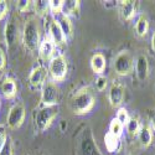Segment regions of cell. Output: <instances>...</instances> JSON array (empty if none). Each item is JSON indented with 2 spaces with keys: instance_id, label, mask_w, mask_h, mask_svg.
Masks as SVG:
<instances>
[{
  "instance_id": "6da1fadb",
  "label": "cell",
  "mask_w": 155,
  "mask_h": 155,
  "mask_svg": "<svg viewBox=\"0 0 155 155\" xmlns=\"http://www.w3.org/2000/svg\"><path fill=\"white\" fill-rule=\"evenodd\" d=\"M94 103H96V97L91 91V88L84 87L73 94L70 102V106L74 114L83 115L93 109Z\"/></svg>"
},
{
  "instance_id": "7a4b0ae2",
  "label": "cell",
  "mask_w": 155,
  "mask_h": 155,
  "mask_svg": "<svg viewBox=\"0 0 155 155\" xmlns=\"http://www.w3.org/2000/svg\"><path fill=\"white\" fill-rule=\"evenodd\" d=\"M22 42L29 51H35L38 48L41 41H40V28L36 19L30 18L26 20L22 31Z\"/></svg>"
},
{
  "instance_id": "3957f363",
  "label": "cell",
  "mask_w": 155,
  "mask_h": 155,
  "mask_svg": "<svg viewBox=\"0 0 155 155\" xmlns=\"http://www.w3.org/2000/svg\"><path fill=\"white\" fill-rule=\"evenodd\" d=\"M67 71H68V64H67V60L64 58L63 55L54 56L52 60L50 61L48 72L54 81L56 82L63 81L67 76Z\"/></svg>"
},
{
  "instance_id": "277c9868",
  "label": "cell",
  "mask_w": 155,
  "mask_h": 155,
  "mask_svg": "<svg viewBox=\"0 0 155 155\" xmlns=\"http://www.w3.org/2000/svg\"><path fill=\"white\" fill-rule=\"evenodd\" d=\"M57 106L42 107L35 114V125L38 132H45L57 115Z\"/></svg>"
},
{
  "instance_id": "5b68a950",
  "label": "cell",
  "mask_w": 155,
  "mask_h": 155,
  "mask_svg": "<svg viewBox=\"0 0 155 155\" xmlns=\"http://www.w3.org/2000/svg\"><path fill=\"white\" fill-rule=\"evenodd\" d=\"M114 71L118 76H127L133 70V57L127 50L120 51L114 58Z\"/></svg>"
},
{
  "instance_id": "8992f818",
  "label": "cell",
  "mask_w": 155,
  "mask_h": 155,
  "mask_svg": "<svg viewBox=\"0 0 155 155\" xmlns=\"http://www.w3.org/2000/svg\"><path fill=\"white\" fill-rule=\"evenodd\" d=\"M60 89L54 82H45L41 89V103L44 107H54L58 104Z\"/></svg>"
},
{
  "instance_id": "52a82bcc",
  "label": "cell",
  "mask_w": 155,
  "mask_h": 155,
  "mask_svg": "<svg viewBox=\"0 0 155 155\" xmlns=\"http://www.w3.org/2000/svg\"><path fill=\"white\" fill-rule=\"evenodd\" d=\"M25 115H26V112H25V107L22 104L12 106L8 114V120H6L8 127L10 129L20 128L25 120Z\"/></svg>"
},
{
  "instance_id": "ba28073f",
  "label": "cell",
  "mask_w": 155,
  "mask_h": 155,
  "mask_svg": "<svg viewBox=\"0 0 155 155\" xmlns=\"http://www.w3.org/2000/svg\"><path fill=\"white\" fill-rule=\"evenodd\" d=\"M124 94H125L124 86L120 83H113L108 93V99L110 106L113 108H120L122 103L124 101Z\"/></svg>"
},
{
  "instance_id": "9c48e42d",
  "label": "cell",
  "mask_w": 155,
  "mask_h": 155,
  "mask_svg": "<svg viewBox=\"0 0 155 155\" xmlns=\"http://www.w3.org/2000/svg\"><path fill=\"white\" fill-rule=\"evenodd\" d=\"M54 51H55V44L50 38V36H45L42 38V41L38 46V54L40 57L44 61H51L54 57Z\"/></svg>"
},
{
  "instance_id": "30bf717a",
  "label": "cell",
  "mask_w": 155,
  "mask_h": 155,
  "mask_svg": "<svg viewBox=\"0 0 155 155\" xmlns=\"http://www.w3.org/2000/svg\"><path fill=\"white\" fill-rule=\"evenodd\" d=\"M48 32H50V38L54 41L55 46H58V45H63L66 42L67 37L64 36L60 24L57 20H52L50 24V29H48Z\"/></svg>"
},
{
  "instance_id": "8fae6325",
  "label": "cell",
  "mask_w": 155,
  "mask_h": 155,
  "mask_svg": "<svg viewBox=\"0 0 155 155\" xmlns=\"http://www.w3.org/2000/svg\"><path fill=\"white\" fill-rule=\"evenodd\" d=\"M46 74H47V71H46L45 67H42V66L35 67L31 71L30 76H29V83H30L31 88L36 89V88H38L40 86H44Z\"/></svg>"
},
{
  "instance_id": "7c38bea8",
  "label": "cell",
  "mask_w": 155,
  "mask_h": 155,
  "mask_svg": "<svg viewBox=\"0 0 155 155\" xmlns=\"http://www.w3.org/2000/svg\"><path fill=\"white\" fill-rule=\"evenodd\" d=\"M135 71H137V77L139 81H145L149 76V61L145 55H139L137 58V64H135Z\"/></svg>"
},
{
  "instance_id": "4fadbf2b",
  "label": "cell",
  "mask_w": 155,
  "mask_h": 155,
  "mask_svg": "<svg viewBox=\"0 0 155 155\" xmlns=\"http://www.w3.org/2000/svg\"><path fill=\"white\" fill-rule=\"evenodd\" d=\"M18 35H19V30H18V25L14 21H9L5 28H4V38L8 47H11L18 40Z\"/></svg>"
},
{
  "instance_id": "5bb4252c",
  "label": "cell",
  "mask_w": 155,
  "mask_h": 155,
  "mask_svg": "<svg viewBox=\"0 0 155 155\" xmlns=\"http://www.w3.org/2000/svg\"><path fill=\"white\" fill-rule=\"evenodd\" d=\"M0 89H2V93L6 99H14L16 97L18 86H16L15 80L10 78V77H6V78L3 81Z\"/></svg>"
},
{
  "instance_id": "9a60e30c",
  "label": "cell",
  "mask_w": 155,
  "mask_h": 155,
  "mask_svg": "<svg viewBox=\"0 0 155 155\" xmlns=\"http://www.w3.org/2000/svg\"><path fill=\"white\" fill-rule=\"evenodd\" d=\"M137 14V2L133 0H127L120 2V16L123 20L129 21L132 20Z\"/></svg>"
},
{
  "instance_id": "2e32d148",
  "label": "cell",
  "mask_w": 155,
  "mask_h": 155,
  "mask_svg": "<svg viewBox=\"0 0 155 155\" xmlns=\"http://www.w3.org/2000/svg\"><path fill=\"white\" fill-rule=\"evenodd\" d=\"M82 151L83 155H101L98 148L94 144L92 133H88V135L84 134V138L82 140Z\"/></svg>"
},
{
  "instance_id": "e0dca14e",
  "label": "cell",
  "mask_w": 155,
  "mask_h": 155,
  "mask_svg": "<svg viewBox=\"0 0 155 155\" xmlns=\"http://www.w3.org/2000/svg\"><path fill=\"white\" fill-rule=\"evenodd\" d=\"M138 139L139 143L143 148H149L153 143V132L149 127L143 125L140 128V132L138 133Z\"/></svg>"
},
{
  "instance_id": "ac0fdd59",
  "label": "cell",
  "mask_w": 155,
  "mask_h": 155,
  "mask_svg": "<svg viewBox=\"0 0 155 155\" xmlns=\"http://www.w3.org/2000/svg\"><path fill=\"white\" fill-rule=\"evenodd\" d=\"M91 68L94 73L101 74L106 70V57L102 54H96L91 58Z\"/></svg>"
},
{
  "instance_id": "d6986e66",
  "label": "cell",
  "mask_w": 155,
  "mask_h": 155,
  "mask_svg": "<svg viewBox=\"0 0 155 155\" xmlns=\"http://www.w3.org/2000/svg\"><path fill=\"white\" fill-rule=\"evenodd\" d=\"M137 35L139 37H144L147 36L148 31H149V21L147 19V16L141 15L139 16V19L137 20V24H135V28H134Z\"/></svg>"
},
{
  "instance_id": "ffe728a7",
  "label": "cell",
  "mask_w": 155,
  "mask_h": 155,
  "mask_svg": "<svg viewBox=\"0 0 155 155\" xmlns=\"http://www.w3.org/2000/svg\"><path fill=\"white\" fill-rule=\"evenodd\" d=\"M57 21H58V24H60V26H61V29H62L64 36H66V37L72 36L73 26H72V22H71L70 16L66 15V14H63V15H61L60 20H57Z\"/></svg>"
},
{
  "instance_id": "44dd1931",
  "label": "cell",
  "mask_w": 155,
  "mask_h": 155,
  "mask_svg": "<svg viewBox=\"0 0 155 155\" xmlns=\"http://www.w3.org/2000/svg\"><path fill=\"white\" fill-rule=\"evenodd\" d=\"M81 2L78 0H67V2L63 3V10L66 12V15H78L80 12V4Z\"/></svg>"
},
{
  "instance_id": "7402d4cb",
  "label": "cell",
  "mask_w": 155,
  "mask_h": 155,
  "mask_svg": "<svg viewBox=\"0 0 155 155\" xmlns=\"http://www.w3.org/2000/svg\"><path fill=\"white\" fill-rule=\"evenodd\" d=\"M104 143H106V148L109 153H114L117 151L119 148V138L114 137L113 134H110L109 132L106 134L104 137Z\"/></svg>"
},
{
  "instance_id": "603a6c76",
  "label": "cell",
  "mask_w": 155,
  "mask_h": 155,
  "mask_svg": "<svg viewBox=\"0 0 155 155\" xmlns=\"http://www.w3.org/2000/svg\"><path fill=\"white\" fill-rule=\"evenodd\" d=\"M125 125H127V132L130 135H138V133L140 132V128H141L140 122L137 117H130Z\"/></svg>"
},
{
  "instance_id": "cb8c5ba5",
  "label": "cell",
  "mask_w": 155,
  "mask_h": 155,
  "mask_svg": "<svg viewBox=\"0 0 155 155\" xmlns=\"http://www.w3.org/2000/svg\"><path fill=\"white\" fill-rule=\"evenodd\" d=\"M123 128H124L123 123H120L117 118H113L110 124H109V133L117 138H120L123 134Z\"/></svg>"
},
{
  "instance_id": "d4e9b609",
  "label": "cell",
  "mask_w": 155,
  "mask_h": 155,
  "mask_svg": "<svg viewBox=\"0 0 155 155\" xmlns=\"http://www.w3.org/2000/svg\"><path fill=\"white\" fill-rule=\"evenodd\" d=\"M50 9V2H46V0H37L35 2V12L37 15L44 16L46 12Z\"/></svg>"
},
{
  "instance_id": "484cf974",
  "label": "cell",
  "mask_w": 155,
  "mask_h": 155,
  "mask_svg": "<svg viewBox=\"0 0 155 155\" xmlns=\"http://www.w3.org/2000/svg\"><path fill=\"white\" fill-rule=\"evenodd\" d=\"M63 3L62 0H51L50 2V10L52 11L54 15H58L61 14V11L63 9Z\"/></svg>"
},
{
  "instance_id": "4316f807",
  "label": "cell",
  "mask_w": 155,
  "mask_h": 155,
  "mask_svg": "<svg viewBox=\"0 0 155 155\" xmlns=\"http://www.w3.org/2000/svg\"><path fill=\"white\" fill-rule=\"evenodd\" d=\"M8 134H6V127L4 124H0V151L4 148L6 140H8Z\"/></svg>"
},
{
  "instance_id": "83f0119b",
  "label": "cell",
  "mask_w": 155,
  "mask_h": 155,
  "mask_svg": "<svg viewBox=\"0 0 155 155\" xmlns=\"http://www.w3.org/2000/svg\"><path fill=\"white\" fill-rule=\"evenodd\" d=\"M117 118L120 123H123L124 125L127 124V122L129 120V117H128V110L125 109V108H119L118 109V113H117Z\"/></svg>"
},
{
  "instance_id": "f1b7e54d",
  "label": "cell",
  "mask_w": 155,
  "mask_h": 155,
  "mask_svg": "<svg viewBox=\"0 0 155 155\" xmlns=\"http://www.w3.org/2000/svg\"><path fill=\"white\" fill-rule=\"evenodd\" d=\"M107 84H108V80L103 76H99L96 80V87H97L98 91H104V89L107 88Z\"/></svg>"
},
{
  "instance_id": "f546056e",
  "label": "cell",
  "mask_w": 155,
  "mask_h": 155,
  "mask_svg": "<svg viewBox=\"0 0 155 155\" xmlns=\"http://www.w3.org/2000/svg\"><path fill=\"white\" fill-rule=\"evenodd\" d=\"M0 155H12V141L10 138H8L4 148L0 151Z\"/></svg>"
},
{
  "instance_id": "4dcf8cb0",
  "label": "cell",
  "mask_w": 155,
  "mask_h": 155,
  "mask_svg": "<svg viewBox=\"0 0 155 155\" xmlns=\"http://www.w3.org/2000/svg\"><path fill=\"white\" fill-rule=\"evenodd\" d=\"M8 3L4 0H0V20L5 18V15L8 14Z\"/></svg>"
},
{
  "instance_id": "1f68e13d",
  "label": "cell",
  "mask_w": 155,
  "mask_h": 155,
  "mask_svg": "<svg viewBox=\"0 0 155 155\" xmlns=\"http://www.w3.org/2000/svg\"><path fill=\"white\" fill-rule=\"evenodd\" d=\"M30 3L31 2H29V0H20V2H18V4H16V6H18V10L19 11H26L28 10V8H29V5H30Z\"/></svg>"
},
{
  "instance_id": "d6a6232c",
  "label": "cell",
  "mask_w": 155,
  "mask_h": 155,
  "mask_svg": "<svg viewBox=\"0 0 155 155\" xmlns=\"http://www.w3.org/2000/svg\"><path fill=\"white\" fill-rule=\"evenodd\" d=\"M5 63H6V60H5V54L3 52V50L0 48V70H4V67H5Z\"/></svg>"
},
{
  "instance_id": "836d02e7",
  "label": "cell",
  "mask_w": 155,
  "mask_h": 155,
  "mask_svg": "<svg viewBox=\"0 0 155 155\" xmlns=\"http://www.w3.org/2000/svg\"><path fill=\"white\" fill-rule=\"evenodd\" d=\"M149 119H150V124H151L153 130L155 132V110H151L149 113Z\"/></svg>"
},
{
  "instance_id": "e575fe53",
  "label": "cell",
  "mask_w": 155,
  "mask_h": 155,
  "mask_svg": "<svg viewBox=\"0 0 155 155\" xmlns=\"http://www.w3.org/2000/svg\"><path fill=\"white\" fill-rule=\"evenodd\" d=\"M151 47L155 51V31L153 32V36H151Z\"/></svg>"
},
{
  "instance_id": "d590c367",
  "label": "cell",
  "mask_w": 155,
  "mask_h": 155,
  "mask_svg": "<svg viewBox=\"0 0 155 155\" xmlns=\"http://www.w3.org/2000/svg\"><path fill=\"white\" fill-rule=\"evenodd\" d=\"M0 106H2V103H0Z\"/></svg>"
}]
</instances>
